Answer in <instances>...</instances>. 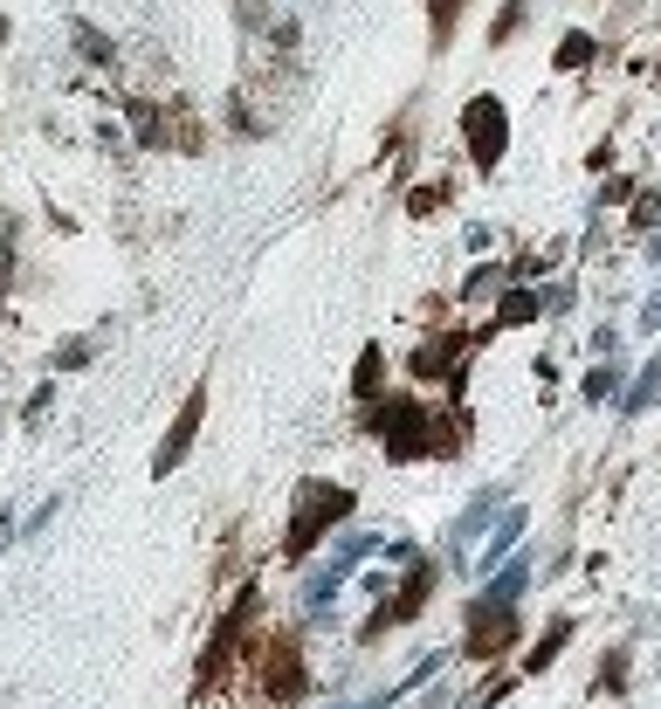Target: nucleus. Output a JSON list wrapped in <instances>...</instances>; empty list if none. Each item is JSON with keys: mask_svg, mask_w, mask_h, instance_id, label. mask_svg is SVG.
I'll return each instance as SVG.
<instances>
[{"mask_svg": "<svg viewBox=\"0 0 661 709\" xmlns=\"http://www.w3.org/2000/svg\"><path fill=\"white\" fill-rule=\"evenodd\" d=\"M69 35H76V56H90V63H117V42L97 29V21H76Z\"/></svg>", "mask_w": 661, "mask_h": 709, "instance_id": "obj_9", "label": "nucleus"}, {"mask_svg": "<svg viewBox=\"0 0 661 709\" xmlns=\"http://www.w3.org/2000/svg\"><path fill=\"white\" fill-rule=\"evenodd\" d=\"M634 193V179H606V187H600V207H620Z\"/></svg>", "mask_w": 661, "mask_h": 709, "instance_id": "obj_22", "label": "nucleus"}, {"mask_svg": "<svg viewBox=\"0 0 661 709\" xmlns=\"http://www.w3.org/2000/svg\"><path fill=\"white\" fill-rule=\"evenodd\" d=\"M400 702V689H386V696H366V702H351V709H393Z\"/></svg>", "mask_w": 661, "mask_h": 709, "instance_id": "obj_26", "label": "nucleus"}, {"mask_svg": "<svg viewBox=\"0 0 661 709\" xmlns=\"http://www.w3.org/2000/svg\"><path fill=\"white\" fill-rule=\"evenodd\" d=\"M269 689H276V696H296V689H303V662H296L290 641L276 647V662H269Z\"/></svg>", "mask_w": 661, "mask_h": 709, "instance_id": "obj_8", "label": "nucleus"}, {"mask_svg": "<svg viewBox=\"0 0 661 709\" xmlns=\"http://www.w3.org/2000/svg\"><path fill=\"white\" fill-rule=\"evenodd\" d=\"M600 56V35H586V29H572V35H558V48H551V69H586Z\"/></svg>", "mask_w": 661, "mask_h": 709, "instance_id": "obj_4", "label": "nucleus"}, {"mask_svg": "<svg viewBox=\"0 0 661 709\" xmlns=\"http://www.w3.org/2000/svg\"><path fill=\"white\" fill-rule=\"evenodd\" d=\"M14 544V517H0V551H8Z\"/></svg>", "mask_w": 661, "mask_h": 709, "instance_id": "obj_27", "label": "nucleus"}, {"mask_svg": "<svg viewBox=\"0 0 661 709\" xmlns=\"http://www.w3.org/2000/svg\"><path fill=\"white\" fill-rule=\"evenodd\" d=\"M572 297H579L572 283H558V290H545V310H572Z\"/></svg>", "mask_w": 661, "mask_h": 709, "instance_id": "obj_23", "label": "nucleus"}, {"mask_svg": "<svg viewBox=\"0 0 661 709\" xmlns=\"http://www.w3.org/2000/svg\"><path fill=\"white\" fill-rule=\"evenodd\" d=\"M496 290H503L496 262H482V269H469V283H462V297H469V303H482V297H496Z\"/></svg>", "mask_w": 661, "mask_h": 709, "instance_id": "obj_15", "label": "nucleus"}, {"mask_svg": "<svg viewBox=\"0 0 661 709\" xmlns=\"http://www.w3.org/2000/svg\"><path fill=\"white\" fill-rule=\"evenodd\" d=\"M538 318H545V297H530V290H503L496 297V324L517 331V324H538Z\"/></svg>", "mask_w": 661, "mask_h": 709, "instance_id": "obj_6", "label": "nucleus"}, {"mask_svg": "<svg viewBox=\"0 0 661 709\" xmlns=\"http://www.w3.org/2000/svg\"><path fill=\"white\" fill-rule=\"evenodd\" d=\"M455 21H462V0H427V29H435V48H448Z\"/></svg>", "mask_w": 661, "mask_h": 709, "instance_id": "obj_11", "label": "nucleus"}, {"mask_svg": "<svg viewBox=\"0 0 661 709\" xmlns=\"http://www.w3.org/2000/svg\"><path fill=\"white\" fill-rule=\"evenodd\" d=\"M235 14H242V29H256V21L269 14V0H242V8H235Z\"/></svg>", "mask_w": 661, "mask_h": 709, "instance_id": "obj_24", "label": "nucleus"}, {"mask_svg": "<svg viewBox=\"0 0 661 709\" xmlns=\"http://www.w3.org/2000/svg\"><path fill=\"white\" fill-rule=\"evenodd\" d=\"M448 179H427V187H414V200H406V214H441V207H448Z\"/></svg>", "mask_w": 661, "mask_h": 709, "instance_id": "obj_12", "label": "nucleus"}, {"mask_svg": "<svg viewBox=\"0 0 661 709\" xmlns=\"http://www.w3.org/2000/svg\"><path fill=\"white\" fill-rule=\"evenodd\" d=\"M359 392H379V345H366L359 358Z\"/></svg>", "mask_w": 661, "mask_h": 709, "instance_id": "obj_21", "label": "nucleus"}, {"mask_svg": "<svg viewBox=\"0 0 661 709\" xmlns=\"http://www.w3.org/2000/svg\"><path fill=\"white\" fill-rule=\"evenodd\" d=\"M200 413H208V386H193L187 392V407H180V420H172V434H166V448L159 455H152V476H172V468H180L187 462V448H193V434H200Z\"/></svg>", "mask_w": 661, "mask_h": 709, "instance_id": "obj_3", "label": "nucleus"}, {"mask_svg": "<svg viewBox=\"0 0 661 709\" xmlns=\"http://www.w3.org/2000/svg\"><path fill=\"white\" fill-rule=\"evenodd\" d=\"M614 392H620V365H614V358H606V365H600V373L586 379V400L600 407V400H614Z\"/></svg>", "mask_w": 661, "mask_h": 709, "instance_id": "obj_16", "label": "nucleus"}, {"mask_svg": "<svg viewBox=\"0 0 661 709\" xmlns=\"http://www.w3.org/2000/svg\"><path fill=\"white\" fill-rule=\"evenodd\" d=\"M462 152L482 173L503 166V152H511V111H503V97H469L462 103Z\"/></svg>", "mask_w": 661, "mask_h": 709, "instance_id": "obj_1", "label": "nucleus"}, {"mask_svg": "<svg viewBox=\"0 0 661 709\" xmlns=\"http://www.w3.org/2000/svg\"><path fill=\"white\" fill-rule=\"evenodd\" d=\"M524 586H530V558H517V565L490 572V592H482V599H496V607H517V599H524Z\"/></svg>", "mask_w": 661, "mask_h": 709, "instance_id": "obj_7", "label": "nucleus"}, {"mask_svg": "<svg viewBox=\"0 0 661 709\" xmlns=\"http://www.w3.org/2000/svg\"><path fill=\"white\" fill-rule=\"evenodd\" d=\"M524 14H530V0H503V14H496V21H490V42H496V48H503V42H511V35H517V29H524Z\"/></svg>", "mask_w": 661, "mask_h": 709, "instance_id": "obj_13", "label": "nucleus"}, {"mask_svg": "<svg viewBox=\"0 0 661 709\" xmlns=\"http://www.w3.org/2000/svg\"><path fill=\"white\" fill-rule=\"evenodd\" d=\"M90 358H97V337H69V345H56L48 365H56V373H76V365H90Z\"/></svg>", "mask_w": 661, "mask_h": 709, "instance_id": "obj_14", "label": "nucleus"}, {"mask_svg": "<svg viewBox=\"0 0 661 709\" xmlns=\"http://www.w3.org/2000/svg\"><path fill=\"white\" fill-rule=\"evenodd\" d=\"M661 221V193H634V228H654Z\"/></svg>", "mask_w": 661, "mask_h": 709, "instance_id": "obj_20", "label": "nucleus"}, {"mask_svg": "<svg viewBox=\"0 0 661 709\" xmlns=\"http://www.w3.org/2000/svg\"><path fill=\"white\" fill-rule=\"evenodd\" d=\"M524 523H530V510H503V523H496V538H490V551H482V579H490V572H496V558H503V551H511L517 538H524Z\"/></svg>", "mask_w": 661, "mask_h": 709, "instance_id": "obj_5", "label": "nucleus"}, {"mask_svg": "<svg viewBox=\"0 0 661 709\" xmlns=\"http://www.w3.org/2000/svg\"><path fill=\"white\" fill-rule=\"evenodd\" d=\"M641 324H648V331H661V290H654V297L641 303Z\"/></svg>", "mask_w": 661, "mask_h": 709, "instance_id": "obj_25", "label": "nucleus"}, {"mask_svg": "<svg viewBox=\"0 0 661 709\" xmlns=\"http://www.w3.org/2000/svg\"><path fill=\"white\" fill-rule=\"evenodd\" d=\"M565 641H572V620H558V627H545V641H538V654H530V668H545L551 654L565 647Z\"/></svg>", "mask_w": 661, "mask_h": 709, "instance_id": "obj_17", "label": "nucleus"}, {"mask_svg": "<svg viewBox=\"0 0 661 709\" xmlns=\"http://www.w3.org/2000/svg\"><path fill=\"white\" fill-rule=\"evenodd\" d=\"M351 510V489H330V483H303L296 496V517H290V558H303L317 538H324V523H338Z\"/></svg>", "mask_w": 661, "mask_h": 709, "instance_id": "obj_2", "label": "nucleus"}, {"mask_svg": "<svg viewBox=\"0 0 661 709\" xmlns=\"http://www.w3.org/2000/svg\"><path fill=\"white\" fill-rule=\"evenodd\" d=\"M8 35H14V21H8V14H0V48H8Z\"/></svg>", "mask_w": 661, "mask_h": 709, "instance_id": "obj_28", "label": "nucleus"}, {"mask_svg": "<svg viewBox=\"0 0 661 709\" xmlns=\"http://www.w3.org/2000/svg\"><path fill=\"white\" fill-rule=\"evenodd\" d=\"M654 392H661V358H654V365H648V373H641V386H634V392H627V413H641V407L654 400Z\"/></svg>", "mask_w": 661, "mask_h": 709, "instance_id": "obj_19", "label": "nucleus"}, {"mask_svg": "<svg viewBox=\"0 0 661 709\" xmlns=\"http://www.w3.org/2000/svg\"><path fill=\"white\" fill-rule=\"evenodd\" d=\"M262 42L276 48V56H290V48L303 42V29H296V21H290V14H283V21H269V35H262Z\"/></svg>", "mask_w": 661, "mask_h": 709, "instance_id": "obj_18", "label": "nucleus"}, {"mask_svg": "<svg viewBox=\"0 0 661 709\" xmlns=\"http://www.w3.org/2000/svg\"><path fill=\"white\" fill-rule=\"evenodd\" d=\"M654 152H661V145H654Z\"/></svg>", "mask_w": 661, "mask_h": 709, "instance_id": "obj_29", "label": "nucleus"}, {"mask_svg": "<svg viewBox=\"0 0 661 709\" xmlns=\"http://www.w3.org/2000/svg\"><path fill=\"white\" fill-rule=\"evenodd\" d=\"M490 517H496V489H482L475 503L462 510V523H455V544H469V538H475V531H482V523H490Z\"/></svg>", "mask_w": 661, "mask_h": 709, "instance_id": "obj_10", "label": "nucleus"}]
</instances>
